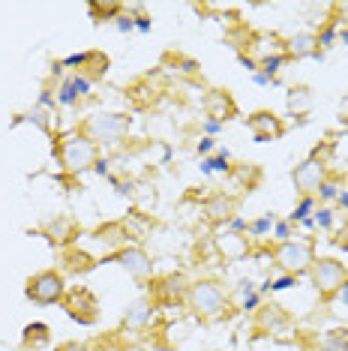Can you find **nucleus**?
Segmentation results:
<instances>
[{
    "label": "nucleus",
    "mask_w": 348,
    "mask_h": 351,
    "mask_svg": "<svg viewBox=\"0 0 348 351\" xmlns=\"http://www.w3.org/2000/svg\"><path fill=\"white\" fill-rule=\"evenodd\" d=\"M60 159L66 169L73 171H82L87 165H93V159H97V147H93V141L82 138V135H69L66 141H63L60 147Z\"/></svg>",
    "instance_id": "f257e3e1"
},
{
    "label": "nucleus",
    "mask_w": 348,
    "mask_h": 351,
    "mask_svg": "<svg viewBox=\"0 0 348 351\" xmlns=\"http://www.w3.org/2000/svg\"><path fill=\"white\" fill-rule=\"evenodd\" d=\"M345 279H348V270L334 258H321L319 265L312 267V282L319 285L321 294H334L336 289H343Z\"/></svg>",
    "instance_id": "f03ea898"
},
{
    "label": "nucleus",
    "mask_w": 348,
    "mask_h": 351,
    "mask_svg": "<svg viewBox=\"0 0 348 351\" xmlns=\"http://www.w3.org/2000/svg\"><path fill=\"white\" fill-rule=\"evenodd\" d=\"M279 265L288 270V274H303L312 265V250L306 243H282L279 252H276Z\"/></svg>",
    "instance_id": "7ed1b4c3"
},
{
    "label": "nucleus",
    "mask_w": 348,
    "mask_h": 351,
    "mask_svg": "<svg viewBox=\"0 0 348 351\" xmlns=\"http://www.w3.org/2000/svg\"><path fill=\"white\" fill-rule=\"evenodd\" d=\"M60 294H63V282L58 274H39L27 285V298H34L36 303H54Z\"/></svg>",
    "instance_id": "20e7f679"
},
{
    "label": "nucleus",
    "mask_w": 348,
    "mask_h": 351,
    "mask_svg": "<svg viewBox=\"0 0 348 351\" xmlns=\"http://www.w3.org/2000/svg\"><path fill=\"white\" fill-rule=\"evenodd\" d=\"M189 300H192V306L199 309V313H204V315H213V313H219V309L225 306L223 291H219L213 282H199L192 289V294H189Z\"/></svg>",
    "instance_id": "39448f33"
},
{
    "label": "nucleus",
    "mask_w": 348,
    "mask_h": 351,
    "mask_svg": "<svg viewBox=\"0 0 348 351\" xmlns=\"http://www.w3.org/2000/svg\"><path fill=\"white\" fill-rule=\"evenodd\" d=\"M126 117L121 114H108V117H99V121H93L90 123V132L97 135L99 141H105V145H117V141L123 138V132H126Z\"/></svg>",
    "instance_id": "423d86ee"
},
{
    "label": "nucleus",
    "mask_w": 348,
    "mask_h": 351,
    "mask_svg": "<svg viewBox=\"0 0 348 351\" xmlns=\"http://www.w3.org/2000/svg\"><path fill=\"white\" fill-rule=\"evenodd\" d=\"M321 180H324V169H321V162H315V159L303 162L295 171V183H297L300 193H315V189H321Z\"/></svg>",
    "instance_id": "0eeeda50"
},
{
    "label": "nucleus",
    "mask_w": 348,
    "mask_h": 351,
    "mask_svg": "<svg viewBox=\"0 0 348 351\" xmlns=\"http://www.w3.org/2000/svg\"><path fill=\"white\" fill-rule=\"evenodd\" d=\"M69 315L78 318L82 324H90L93 318H97V300L87 291H75L73 300H69Z\"/></svg>",
    "instance_id": "6e6552de"
},
{
    "label": "nucleus",
    "mask_w": 348,
    "mask_h": 351,
    "mask_svg": "<svg viewBox=\"0 0 348 351\" xmlns=\"http://www.w3.org/2000/svg\"><path fill=\"white\" fill-rule=\"evenodd\" d=\"M249 130H252V135H256L258 141H271V138H276V135L282 132V126H279V121H276L273 114H252V121H249Z\"/></svg>",
    "instance_id": "1a4fd4ad"
},
{
    "label": "nucleus",
    "mask_w": 348,
    "mask_h": 351,
    "mask_svg": "<svg viewBox=\"0 0 348 351\" xmlns=\"http://www.w3.org/2000/svg\"><path fill=\"white\" fill-rule=\"evenodd\" d=\"M123 265L132 270L136 276H145V274H150V261L145 258V252H138V250H132V252H123Z\"/></svg>",
    "instance_id": "9d476101"
},
{
    "label": "nucleus",
    "mask_w": 348,
    "mask_h": 351,
    "mask_svg": "<svg viewBox=\"0 0 348 351\" xmlns=\"http://www.w3.org/2000/svg\"><path fill=\"white\" fill-rule=\"evenodd\" d=\"M321 351H348V330H330L321 342Z\"/></svg>",
    "instance_id": "9b49d317"
},
{
    "label": "nucleus",
    "mask_w": 348,
    "mask_h": 351,
    "mask_svg": "<svg viewBox=\"0 0 348 351\" xmlns=\"http://www.w3.org/2000/svg\"><path fill=\"white\" fill-rule=\"evenodd\" d=\"M150 318V303L147 300H136L129 306V313H126V322L129 324H145Z\"/></svg>",
    "instance_id": "f8f14e48"
},
{
    "label": "nucleus",
    "mask_w": 348,
    "mask_h": 351,
    "mask_svg": "<svg viewBox=\"0 0 348 351\" xmlns=\"http://www.w3.org/2000/svg\"><path fill=\"white\" fill-rule=\"evenodd\" d=\"M312 45H315V39L303 34V36H295V43H291V49H295V54H312V51H315Z\"/></svg>",
    "instance_id": "ddd939ff"
},
{
    "label": "nucleus",
    "mask_w": 348,
    "mask_h": 351,
    "mask_svg": "<svg viewBox=\"0 0 348 351\" xmlns=\"http://www.w3.org/2000/svg\"><path fill=\"white\" fill-rule=\"evenodd\" d=\"M300 93V97L297 99H288V106L291 108H306V106H310V93H306V90H297Z\"/></svg>",
    "instance_id": "4468645a"
},
{
    "label": "nucleus",
    "mask_w": 348,
    "mask_h": 351,
    "mask_svg": "<svg viewBox=\"0 0 348 351\" xmlns=\"http://www.w3.org/2000/svg\"><path fill=\"white\" fill-rule=\"evenodd\" d=\"M60 351H87L84 346H78V342H73V346H63Z\"/></svg>",
    "instance_id": "2eb2a0df"
},
{
    "label": "nucleus",
    "mask_w": 348,
    "mask_h": 351,
    "mask_svg": "<svg viewBox=\"0 0 348 351\" xmlns=\"http://www.w3.org/2000/svg\"><path fill=\"white\" fill-rule=\"evenodd\" d=\"M343 15H345V19H348V3H345V6H343Z\"/></svg>",
    "instance_id": "dca6fc26"
}]
</instances>
